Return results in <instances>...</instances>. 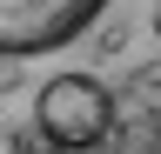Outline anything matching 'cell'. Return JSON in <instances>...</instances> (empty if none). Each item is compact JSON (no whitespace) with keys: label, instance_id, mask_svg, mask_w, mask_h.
<instances>
[{"label":"cell","instance_id":"obj_1","mask_svg":"<svg viewBox=\"0 0 161 154\" xmlns=\"http://www.w3.org/2000/svg\"><path fill=\"white\" fill-rule=\"evenodd\" d=\"M114 114H121L114 87H101L94 74H54V81H40V94H34V127H40V141L54 154H94V147H108Z\"/></svg>","mask_w":161,"mask_h":154},{"label":"cell","instance_id":"obj_2","mask_svg":"<svg viewBox=\"0 0 161 154\" xmlns=\"http://www.w3.org/2000/svg\"><path fill=\"white\" fill-rule=\"evenodd\" d=\"M108 0H0V61H34V54H54L80 40Z\"/></svg>","mask_w":161,"mask_h":154},{"label":"cell","instance_id":"obj_3","mask_svg":"<svg viewBox=\"0 0 161 154\" xmlns=\"http://www.w3.org/2000/svg\"><path fill=\"white\" fill-rule=\"evenodd\" d=\"M40 147H47V141H40V127H34V134H14V154H40Z\"/></svg>","mask_w":161,"mask_h":154},{"label":"cell","instance_id":"obj_4","mask_svg":"<svg viewBox=\"0 0 161 154\" xmlns=\"http://www.w3.org/2000/svg\"><path fill=\"white\" fill-rule=\"evenodd\" d=\"M154 27H161V0H154Z\"/></svg>","mask_w":161,"mask_h":154}]
</instances>
